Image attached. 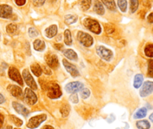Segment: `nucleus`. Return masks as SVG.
I'll use <instances>...</instances> for the list:
<instances>
[{
  "mask_svg": "<svg viewBox=\"0 0 153 129\" xmlns=\"http://www.w3.org/2000/svg\"><path fill=\"white\" fill-rule=\"evenodd\" d=\"M46 90L47 92V96L52 99H56L60 98L62 95L59 85L56 83L48 84L46 86Z\"/></svg>",
  "mask_w": 153,
  "mask_h": 129,
  "instance_id": "1",
  "label": "nucleus"
},
{
  "mask_svg": "<svg viewBox=\"0 0 153 129\" xmlns=\"http://www.w3.org/2000/svg\"><path fill=\"white\" fill-rule=\"evenodd\" d=\"M46 119H47V116H46V114H44V113L33 116V117L30 118V119L28 120L26 125L27 128L30 129L37 128V127L40 126L43 122H45V121L46 120Z\"/></svg>",
  "mask_w": 153,
  "mask_h": 129,
  "instance_id": "2",
  "label": "nucleus"
},
{
  "mask_svg": "<svg viewBox=\"0 0 153 129\" xmlns=\"http://www.w3.org/2000/svg\"><path fill=\"white\" fill-rule=\"evenodd\" d=\"M83 24L91 32L96 34H100L101 33V26H100V23L95 19L87 18V19H84Z\"/></svg>",
  "mask_w": 153,
  "mask_h": 129,
  "instance_id": "3",
  "label": "nucleus"
},
{
  "mask_svg": "<svg viewBox=\"0 0 153 129\" xmlns=\"http://www.w3.org/2000/svg\"><path fill=\"white\" fill-rule=\"evenodd\" d=\"M77 39L79 43L85 47H90L94 44V39L90 34L83 31H79L77 34Z\"/></svg>",
  "mask_w": 153,
  "mask_h": 129,
  "instance_id": "4",
  "label": "nucleus"
},
{
  "mask_svg": "<svg viewBox=\"0 0 153 129\" xmlns=\"http://www.w3.org/2000/svg\"><path fill=\"white\" fill-rule=\"evenodd\" d=\"M97 52L99 56L106 61H109L113 58V52L110 49L104 47L102 46H99L97 47Z\"/></svg>",
  "mask_w": 153,
  "mask_h": 129,
  "instance_id": "5",
  "label": "nucleus"
},
{
  "mask_svg": "<svg viewBox=\"0 0 153 129\" xmlns=\"http://www.w3.org/2000/svg\"><path fill=\"white\" fill-rule=\"evenodd\" d=\"M24 99L25 102L29 105H34L37 102V97L36 94L33 92L32 90L26 88L24 93Z\"/></svg>",
  "mask_w": 153,
  "mask_h": 129,
  "instance_id": "6",
  "label": "nucleus"
},
{
  "mask_svg": "<svg viewBox=\"0 0 153 129\" xmlns=\"http://www.w3.org/2000/svg\"><path fill=\"white\" fill-rule=\"evenodd\" d=\"M84 85L79 82H73L68 83L65 86V90L69 93H76L83 88Z\"/></svg>",
  "mask_w": 153,
  "mask_h": 129,
  "instance_id": "7",
  "label": "nucleus"
},
{
  "mask_svg": "<svg viewBox=\"0 0 153 129\" xmlns=\"http://www.w3.org/2000/svg\"><path fill=\"white\" fill-rule=\"evenodd\" d=\"M8 76L10 79L16 82V83L19 84V85H23V82H22V76L19 73V70L15 67H12L9 68L8 70Z\"/></svg>",
  "mask_w": 153,
  "mask_h": 129,
  "instance_id": "8",
  "label": "nucleus"
},
{
  "mask_svg": "<svg viewBox=\"0 0 153 129\" xmlns=\"http://www.w3.org/2000/svg\"><path fill=\"white\" fill-rule=\"evenodd\" d=\"M22 77H23L24 81L25 82V83L27 84L28 87H29L32 90H37V84H36L35 81L33 79V77L31 76V75L30 74V73L28 72V70H24L22 72Z\"/></svg>",
  "mask_w": 153,
  "mask_h": 129,
  "instance_id": "9",
  "label": "nucleus"
},
{
  "mask_svg": "<svg viewBox=\"0 0 153 129\" xmlns=\"http://www.w3.org/2000/svg\"><path fill=\"white\" fill-rule=\"evenodd\" d=\"M153 93V82H145L140 90V96L143 98L148 96Z\"/></svg>",
  "mask_w": 153,
  "mask_h": 129,
  "instance_id": "10",
  "label": "nucleus"
},
{
  "mask_svg": "<svg viewBox=\"0 0 153 129\" xmlns=\"http://www.w3.org/2000/svg\"><path fill=\"white\" fill-rule=\"evenodd\" d=\"M45 61H46L47 65L52 69H56L59 65L58 57L53 54H49V55H46L45 57Z\"/></svg>",
  "mask_w": 153,
  "mask_h": 129,
  "instance_id": "11",
  "label": "nucleus"
},
{
  "mask_svg": "<svg viewBox=\"0 0 153 129\" xmlns=\"http://www.w3.org/2000/svg\"><path fill=\"white\" fill-rule=\"evenodd\" d=\"M63 64H64V67H65L66 70H67L73 78L78 77V76H79V70H78V69L76 68V66L70 64V62H68V61L65 59L63 60Z\"/></svg>",
  "mask_w": 153,
  "mask_h": 129,
  "instance_id": "12",
  "label": "nucleus"
},
{
  "mask_svg": "<svg viewBox=\"0 0 153 129\" xmlns=\"http://www.w3.org/2000/svg\"><path fill=\"white\" fill-rule=\"evenodd\" d=\"M13 9L7 4H0V17L4 19H9L11 17Z\"/></svg>",
  "mask_w": 153,
  "mask_h": 129,
  "instance_id": "13",
  "label": "nucleus"
},
{
  "mask_svg": "<svg viewBox=\"0 0 153 129\" xmlns=\"http://www.w3.org/2000/svg\"><path fill=\"white\" fill-rule=\"evenodd\" d=\"M7 90L8 92L13 96V97H16V98H20L21 96H22V90L19 87L16 86V85H10L7 87Z\"/></svg>",
  "mask_w": 153,
  "mask_h": 129,
  "instance_id": "14",
  "label": "nucleus"
},
{
  "mask_svg": "<svg viewBox=\"0 0 153 129\" xmlns=\"http://www.w3.org/2000/svg\"><path fill=\"white\" fill-rule=\"evenodd\" d=\"M12 106H13L14 110H16L19 114L22 115V116H28V113H29V111H28V109H27L25 106L19 104V103L13 102L12 103Z\"/></svg>",
  "mask_w": 153,
  "mask_h": 129,
  "instance_id": "15",
  "label": "nucleus"
},
{
  "mask_svg": "<svg viewBox=\"0 0 153 129\" xmlns=\"http://www.w3.org/2000/svg\"><path fill=\"white\" fill-rule=\"evenodd\" d=\"M58 33V27L56 25H52L45 30V34L48 38H52Z\"/></svg>",
  "mask_w": 153,
  "mask_h": 129,
  "instance_id": "16",
  "label": "nucleus"
},
{
  "mask_svg": "<svg viewBox=\"0 0 153 129\" xmlns=\"http://www.w3.org/2000/svg\"><path fill=\"white\" fill-rule=\"evenodd\" d=\"M33 47L37 52H42L45 49L46 47V45L43 40H40V39H37V40H34V42L33 43Z\"/></svg>",
  "mask_w": 153,
  "mask_h": 129,
  "instance_id": "17",
  "label": "nucleus"
},
{
  "mask_svg": "<svg viewBox=\"0 0 153 129\" xmlns=\"http://www.w3.org/2000/svg\"><path fill=\"white\" fill-rule=\"evenodd\" d=\"M94 10L99 15H103L105 13V9L102 4L100 1H95L94 4Z\"/></svg>",
  "mask_w": 153,
  "mask_h": 129,
  "instance_id": "18",
  "label": "nucleus"
},
{
  "mask_svg": "<svg viewBox=\"0 0 153 129\" xmlns=\"http://www.w3.org/2000/svg\"><path fill=\"white\" fill-rule=\"evenodd\" d=\"M31 72L33 73V74L35 76H41L42 74V68L37 63H34V64H32L31 65Z\"/></svg>",
  "mask_w": 153,
  "mask_h": 129,
  "instance_id": "19",
  "label": "nucleus"
},
{
  "mask_svg": "<svg viewBox=\"0 0 153 129\" xmlns=\"http://www.w3.org/2000/svg\"><path fill=\"white\" fill-rule=\"evenodd\" d=\"M147 114V109L146 108L143 107L139 109L137 112L134 114V119H142V118H144L145 116Z\"/></svg>",
  "mask_w": 153,
  "mask_h": 129,
  "instance_id": "20",
  "label": "nucleus"
},
{
  "mask_svg": "<svg viewBox=\"0 0 153 129\" xmlns=\"http://www.w3.org/2000/svg\"><path fill=\"white\" fill-rule=\"evenodd\" d=\"M64 55L66 58L73 61H76L78 58V55L73 49H65L64 51Z\"/></svg>",
  "mask_w": 153,
  "mask_h": 129,
  "instance_id": "21",
  "label": "nucleus"
},
{
  "mask_svg": "<svg viewBox=\"0 0 153 129\" xmlns=\"http://www.w3.org/2000/svg\"><path fill=\"white\" fill-rule=\"evenodd\" d=\"M143 77L141 74H137L135 76H134V87L136 88V89H138L141 87L142 84H143Z\"/></svg>",
  "mask_w": 153,
  "mask_h": 129,
  "instance_id": "22",
  "label": "nucleus"
},
{
  "mask_svg": "<svg viewBox=\"0 0 153 129\" xmlns=\"http://www.w3.org/2000/svg\"><path fill=\"white\" fill-rule=\"evenodd\" d=\"M136 126L138 129H149L151 127L150 123L148 120H139L136 122Z\"/></svg>",
  "mask_w": 153,
  "mask_h": 129,
  "instance_id": "23",
  "label": "nucleus"
},
{
  "mask_svg": "<svg viewBox=\"0 0 153 129\" xmlns=\"http://www.w3.org/2000/svg\"><path fill=\"white\" fill-rule=\"evenodd\" d=\"M102 1L108 9H109L110 10H113V11L116 10V4H115L114 0H102Z\"/></svg>",
  "mask_w": 153,
  "mask_h": 129,
  "instance_id": "24",
  "label": "nucleus"
},
{
  "mask_svg": "<svg viewBox=\"0 0 153 129\" xmlns=\"http://www.w3.org/2000/svg\"><path fill=\"white\" fill-rule=\"evenodd\" d=\"M60 111H61V113L62 114L63 117H67V116L69 115V113H70V105H69L68 104H67V103L64 104L61 107Z\"/></svg>",
  "mask_w": 153,
  "mask_h": 129,
  "instance_id": "25",
  "label": "nucleus"
},
{
  "mask_svg": "<svg viewBox=\"0 0 153 129\" xmlns=\"http://www.w3.org/2000/svg\"><path fill=\"white\" fill-rule=\"evenodd\" d=\"M18 30V27L16 24L10 23L7 25L6 27V31L9 34H15Z\"/></svg>",
  "mask_w": 153,
  "mask_h": 129,
  "instance_id": "26",
  "label": "nucleus"
},
{
  "mask_svg": "<svg viewBox=\"0 0 153 129\" xmlns=\"http://www.w3.org/2000/svg\"><path fill=\"white\" fill-rule=\"evenodd\" d=\"M64 43L67 46H70L72 44L71 32L68 29H67L64 31Z\"/></svg>",
  "mask_w": 153,
  "mask_h": 129,
  "instance_id": "27",
  "label": "nucleus"
},
{
  "mask_svg": "<svg viewBox=\"0 0 153 129\" xmlns=\"http://www.w3.org/2000/svg\"><path fill=\"white\" fill-rule=\"evenodd\" d=\"M91 1L92 0H81L80 3V7L82 10H87L90 8L91 4Z\"/></svg>",
  "mask_w": 153,
  "mask_h": 129,
  "instance_id": "28",
  "label": "nucleus"
},
{
  "mask_svg": "<svg viewBox=\"0 0 153 129\" xmlns=\"http://www.w3.org/2000/svg\"><path fill=\"white\" fill-rule=\"evenodd\" d=\"M144 53L149 58H153V44H147L145 46Z\"/></svg>",
  "mask_w": 153,
  "mask_h": 129,
  "instance_id": "29",
  "label": "nucleus"
},
{
  "mask_svg": "<svg viewBox=\"0 0 153 129\" xmlns=\"http://www.w3.org/2000/svg\"><path fill=\"white\" fill-rule=\"evenodd\" d=\"M64 19H65V22L67 24H73L77 21L78 17L77 16H75V15L69 14L66 15L65 17H64Z\"/></svg>",
  "mask_w": 153,
  "mask_h": 129,
  "instance_id": "30",
  "label": "nucleus"
},
{
  "mask_svg": "<svg viewBox=\"0 0 153 129\" xmlns=\"http://www.w3.org/2000/svg\"><path fill=\"white\" fill-rule=\"evenodd\" d=\"M138 0H130V10L131 13H134L138 7Z\"/></svg>",
  "mask_w": 153,
  "mask_h": 129,
  "instance_id": "31",
  "label": "nucleus"
},
{
  "mask_svg": "<svg viewBox=\"0 0 153 129\" xmlns=\"http://www.w3.org/2000/svg\"><path fill=\"white\" fill-rule=\"evenodd\" d=\"M10 120L12 121V122H13V123L15 125H16V126H18V127L21 126V125L23 124V122H22V120H21L19 118L16 117V116L11 115V116H10Z\"/></svg>",
  "mask_w": 153,
  "mask_h": 129,
  "instance_id": "32",
  "label": "nucleus"
},
{
  "mask_svg": "<svg viewBox=\"0 0 153 129\" xmlns=\"http://www.w3.org/2000/svg\"><path fill=\"white\" fill-rule=\"evenodd\" d=\"M117 4H118V6H119L120 9L121 10V11L123 12L126 11V8H127L126 0H118Z\"/></svg>",
  "mask_w": 153,
  "mask_h": 129,
  "instance_id": "33",
  "label": "nucleus"
},
{
  "mask_svg": "<svg viewBox=\"0 0 153 129\" xmlns=\"http://www.w3.org/2000/svg\"><path fill=\"white\" fill-rule=\"evenodd\" d=\"M80 91L81 97H82L83 99H88V97L90 96V95H91V91H90L88 88H82Z\"/></svg>",
  "mask_w": 153,
  "mask_h": 129,
  "instance_id": "34",
  "label": "nucleus"
},
{
  "mask_svg": "<svg viewBox=\"0 0 153 129\" xmlns=\"http://www.w3.org/2000/svg\"><path fill=\"white\" fill-rule=\"evenodd\" d=\"M147 75L149 77L153 78V59L149 60L148 61Z\"/></svg>",
  "mask_w": 153,
  "mask_h": 129,
  "instance_id": "35",
  "label": "nucleus"
},
{
  "mask_svg": "<svg viewBox=\"0 0 153 129\" xmlns=\"http://www.w3.org/2000/svg\"><path fill=\"white\" fill-rule=\"evenodd\" d=\"M28 34L31 37H36L39 35V31L35 28H30L28 29Z\"/></svg>",
  "mask_w": 153,
  "mask_h": 129,
  "instance_id": "36",
  "label": "nucleus"
},
{
  "mask_svg": "<svg viewBox=\"0 0 153 129\" xmlns=\"http://www.w3.org/2000/svg\"><path fill=\"white\" fill-rule=\"evenodd\" d=\"M70 101H71L73 103H74V104H76V103L79 102V98H78L77 94H76V93L72 94V95L70 96Z\"/></svg>",
  "mask_w": 153,
  "mask_h": 129,
  "instance_id": "37",
  "label": "nucleus"
},
{
  "mask_svg": "<svg viewBox=\"0 0 153 129\" xmlns=\"http://www.w3.org/2000/svg\"><path fill=\"white\" fill-rule=\"evenodd\" d=\"M32 1V3L34 4V5L37 6H41L44 4V2L46 1V0H31Z\"/></svg>",
  "mask_w": 153,
  "mask_h": 129,
  "instance_id": "38",
  "label": "nucleus"
},
{
  "mask_svg": "<svg viewBox=\"0 0 153 129\" xmlns=\"http://www.w3.org/2000/svg\"><path fill=\"white\" fill-rule=\"evenodd\" d=\"M14 1L18 6H22L25 4L26 0H14Z\"/></svg>",
  "mask_w": 153,
  "mask_h": 129,
  "instance_id": "39",
  "label": "nucleus"
},
{
  "mask_svg": "<svg viewBox=\"0 0 153 129\" xmlns=\"http://www.w3.org/2000/svg\"><path fill=\"white\" fill-rule=\"evenodd\" d=\"M147 20L149 23H153V13H151L150 14L147 16Z\"/></svg>",
  "mask_w": 153,
  "mask_h": 129,
  "instance_id": "40",
  "label": "nucleus"
},
{
  "mask_svg": "<svg viewBox=\"0 0 153 129\" xmlns=\"http://www.w3.org/2000/svg\"><path fill=\"white\" fill-rule=\"evenodd\" d=\"M3 123H4V116L0 113V129L2 127Z\"/></svg>",
  "mask_w": 153,
  "mask_h": 129,
  "instance_id": "41",
  "label": "nucleus"
},
{
  "mask_svg": "<svg viewBox=\"0 0 153 129\" xmlns=\"http://www.w3.org/2000/svg\"><path fill=\"white\" fill-rule=\"evenodd\" d=\"M143 5L146 6V7H150L151 4L150 2H149V1H148V0H144V1H143Z\"/></svg>",
  "mask_w": 153,
  "mask_h": 129,
  "instance_id": "42",
  "label": "nucleus"
},
{
  "mask_svg": "<svg viewBox=\"0 0 153 129\" xmlns=\"http://www.w3.org/2000/svg\"><path fill=\"white\" fill-rule=\"evenodd\" d=\"M4 101H5V99H4V97L3 96V95H1V94L0 93V104L4 103Z\"/></svg>",
  "mask_w": 153,
  "mask_h": 129,
  "instance_id": "43",
  "label": "nucleus"
},
{
  "mask_svg": "<svg viewBox=\"0 0 153 129\" xmlns=\"http://www.w3.org/2000/svg\"><path fill=\"white\" fill-rule=\"evenodd\" d=\"M54 47L56 49H61V48H63V46L61 44H55L54 45Z\"/></svg>",
  "mask_w": 153,
  "mask_h": 129,
  "instance_id": "44",
  "label": "nucleus"
},
{
  "mask_svg": "<svg viewBox=\"0 0 153 129\" xmlns=\"http://www.w3.org/2000/svg\"><path fill=\"white\" fill-rule=\"evenodd\" d=\"M41 129H55V128H54L52 126H51V125H45V126H43Z\"/></svg>",
  "mask_w": 153,
  "mask_h": 129,
  "instance_id": "45",
  "label": "nucleus"
},
{
  "mask_svg": "<svg viewBox=\"0 0 153 129\" xmlns=\"http://www.w3.org/2000/svg\"><path fill=\"white\" fill-rule=\"evenodd\" d=\"M44 72H45V73H46V74H47V75H50L51 74V71H49V70H48L47 68H46V67L44 68Z\"/></svg>",
  "mask_w": 153,
  "mask_h": 129,
  "instance_id": "46",
  "label": "nucleus"
},
{
  "mask_svg": "<svg viewBox=\"0 0 153 129\" xmlns=\"http://www.w3.org/2000/svg\"><path fill=\"white\" fill-rule=\"evenodd\" d=\"M149 119L151 120V122H153V113H151L150 116H149Z\"/></svg>",
  "mask_w": 153,
  "mask_h": 129,
  "instance_id": "47",
  "label": "nucleus"
},
{
  "mask_svg": "<svg viewBox=\"0 0 153 129\" xmlns=\"http://www.w3.org/2000/svg\"><path fill=\"white\" fill-rule=\"evenodd\" d=\"M5 129H12V127H11V126H10V125H8V126L6 127V128H5Z\"/></svg>",
  "mask_w": 153,
  "mask_h": 129,
  "instance_id": "48",
  "label": "nucleus"
},
{
  "mask_svg": "<svg viewBox=\"0 0 153 129\" xmlns=\"http://www.w3.org/2000/svg\"><path fill=\"white\" fill-rule=\"evenodd\" d=\"M49 1H52V2H53V1H56V0H49Z\"/></svg>",
  "mask_w": 153,
  "mask_h": 129,
  "instance_id": "49",
  "label": "nucleus"
},
{
  "mask_svg": "<svg viewBox=\"0 0 153 129\" xmlns=\"http://www.w3.org/2000/svg\"><path fill=\"white\" fill-rule=\"evenodd\" d=\"M14 129H19V128H14Z\"/></svg>",
  "mask_w": 153,
  "mask_h": 129,
  "instance_id": "50",
  "label": "nucleus"
}]
</instances>
